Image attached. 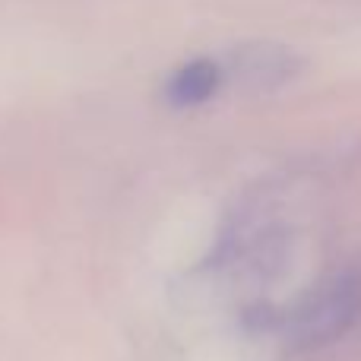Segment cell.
Wrapping results in <instances>:
<instances>
[{"instance_id": "1", "label": "cell", "mask_w": 361, "mask_h": 361, "mask_svg": "<svg viewBox=\"0 0 361 361\" xmlns=\"http://www.w3.org/2000/svg\"><path fill=\"white\" fill-rule=\"evenodd\" d=\"M250 317L276 330L288 352H317L361 330V250L326 269L286 307H254Z\"/></svg>"}, {"instance_id": "2", "label": "cell", "mask_w": 361, "mask_h": 361, "mask_svg": "<svg viewBox=\"0 0 361 361\" xmlns=\"http://www.w3.org/2000/svg\"><path fill=\"white\" fill-rule=\"evenodd\" d=\"M222 80H225L222 67H219L216 61H209V57H200V61L184 63V67H180L175 76H171L169 86H165V95H169L171 105L193 108V105H203V102H209L212 95L219 92Z\"/></svg>"}, {"instance_id": "3", "label": "cell", "mask_w": 361, "mask_h": 361, "mask_svg": "<svg viewBox=\"0 0 361 361\" xmlns=\"http://www.w3.org/2000/svg\"><path fill=\"white\" fill-rule=\"evenodd\" d=\"M238 73L254 86H276L292 76V57L276 48H250L238 61Z\"/></svg>"}]
</instances>
